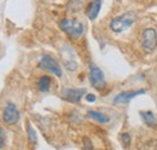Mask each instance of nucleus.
<instances>
[{
  "mask_svg": "<svg viewBox=\"0 0 157 150\" xmlns=\"http://www.w3.org/2000/svg\"><path fill=\"white\" fill-rule=\"evenodd\" d=\"M134 22H136V15L133 12H126L121 16H117V17L111 19L110 29L114 33L120 34V33H123L124 30H127Z\"/></svg>",
  "mask_w": 157,
  "mask_h": 150,
  "instance_id": "nucleus-1",
  "label": "nucleus"
},
{
  "mask_svg": "<svg viewBox=\"0 0 157 150\" xmlns=\"http://www.w3.org/2000/svg\"><path fill=\"white\" fill-rule=\"evenodd\" d=\"M59 27H60V29L65 34H68L69 37L73 38V39L80 38L83 34V32H85L83 24L80 21H78V19H73V18L63 19V21L59 22Z\"/></svg>",
  "mask_w": 157,
  "mask_h": 150,
  "instance_id": "nucleus-2",
  "label": "nucleus"
},
{
  "mask_svg": "<svg viewBox=\"0 0 157 150\" xmlns=\"http://www.w3.org/2000/svg\"><path fill=\"white\" fill-rule=\"evenodd\" d=\"M141 47L146 52H152L157 47V33L152 28H146L143 32Z\"/></svg>",
  "mask_w": 157,
  "mask_h": 150,
  "instance_id": "nucleus-3",
  "label": "nucleus"
},
{
  "mask_svg": "<svg viewBox=\"0 0 157 150\" xmlns=\"http://www.w3.org/2000/svg\"><path fill=\"white\" fill-rule=\"evenodd\" d=\"M39 67L44 70H47V72L55 74L58 77L62 76V69H60L59 64L57 63V61L53 57L48 56V55L42 56V58L40 59L39 62Z\"/></svg>",
  "mask_w": 157,
  "mask_h": 150,
  "instance_id": "nucleus-4",
  "label": "nucleus"
},
{
  "mask_svg": "<svg viewBox=\"0 0 157 150\" xmlns=\"http://www.w3.org/2000/svg\"><path fill=\"white\" fill-rule=\"evenodd\" d=\"M90 81H91V85L97 90H100L105 86L104 73L101 72L100 68H98L94 64L90 65Z\"/></svg>",
  "mask_w": 157,
  "mask_h": 150,
  "instance_id": "nucleus-5",
  "label": "nucleus"
},
{
  "mask_svg": "<svg viewBox=\"0 0 157 150\" xmlns=\"http://www.w3.org/2000/svg\"><path fill=\"white\" fill-rule=\"evenodd\" d=\"M18 119H20V112H18L17 107L13 103L9 102L6 104V107H5V109H4V112H2L4 122L6 125H13V124H16L18 121Z\"/></svg>",
  "mask_w": 157,
  "mask_h": 150,
  "instance_id": "nucleus-6",
  "label": "nucleus"
},
{
  "mask_svg": "<svg viewBox=\"0 0 157 150\" xmlns=\"http://www.w3.org/2000/svg\"><path fill=\"white\" fill-rule=\"evenodd\" d=\"M85 92H86L85 89H67L63 91L62 97H63V99H65L70 103H78Z\"/></svg>",
  "mask_w": 157,
  "mask_h": 150,
  "instance_id": "nucleus-7",
  "label": "nucleus"
},
{
  "mask_svg": "<svg viewBox=\"0 0 157 150\" xmlns=\"http://www.w3.org/2000/svg\"><path fill=\"white\" fill-rule=\"evenodd\" d=\"M143 93H145V90H134V91L121 92L114 98V103L115 104H127L132 98H134V97Z\"/></svg>",
  "mask_w": 157,
  "mask_h": 150,
  "instance_id": "nucleus-8",
  "label": "nucleus"
},
{
  "mask_svg": "<svg viewBox=\"0 0 157 150\" xmlns=\"http://www.w3.org/2000/svg\"><path fill=\"white\" fill-rule=\"evenodd\" d=\"M100 7H101V0H92L91 4L88 5L87 10H86V15L87 17L93 21V19L97 18L99 11H100Z\"/></svg>",
  "mask_w": 157,
  "mask_h": 150,
  "instance_id": "nucleus-9",
  "label": "nucleus"
},
{
  "mask_svg": "<svg viewBox=\"0 0 157 150\" xmlns=\"http://www.w3.org/2000/svg\"><path fill=\"white\" fill-rule=\"evenodd\" d=\"M36 85H38V89H39L41 92H48L50 91V87H51V77L47 76V75L41 76L39 80H38Z\"/></svg>",
  "mask_w": 157,
  "mask_h": 150,
  "instance_id": "nucleus-10",
  "label": "nucleus"
},
{
  "mask_svg": "<svg viewBox=\"0 0 157 150\" xmlns=\"http://www.w3.org/2000/svg\"><path fill=\"white\" fill-rule=\"evenodd\" d=\"M140 116L143 117L144 122H145L147 126H150V127H155V126L157 125V120L152 112H140Z\"/></svg>",
  "mask_w": 157,
  "mask_h": 150,
  "instance_id": "nucleus-11",
  "label": "nucleus"
},
{
  "mask_svg": "<svg viewBox=\"0 0 157 150\" xmlns=\"http://www.w3.org/2000/svg\"><path fill=\"white\" fill-rule=\"evenodd\" d=\"M88 116L93 120H96L97 122H100V124H108L109 122V116H106L105 114L100 112H96V110H90L88 112Z\"/></svg>",
  "mask_w": 157,
  "mask_h": 150,
  "instance_id": "nucleus-12",
  "label": "nucleus"
},
{
  "mask_svg": "<svg viewBox=\"0 0 157 150\" xmlns=\"http://www.w3.org/2000/svg\"><path fill=\"white\" fill-rule=\"evenodd\" d=\"M27 132H28L29 142H30V143H36V140H38L36 133H35V131H34V128L30 126V124H29V122H27Z\"/></svg>",
  "mask_w": 157,
  "mask_h": 150,
  "instance_id": "nucleus-13",
  "label": "nucleus"
},
{
  "mask_svg": "<svg viewBox=\"0 0 157 150\" xmlns=\"http://www.w3.org/2000/svg\"><path fill=\"white\" fill-rule=\"evenodd\" d=\"M83 149L85 150H96L93 148V145H92V143H91V140L88 139V138H85V142H83Z\"/></svg>",
  "mask_w": 157,
  "mask_h": 150,
  "instance_id": "nucleus-14",
  "label": "nucleus"
},
{
  "mask_svg": "<svg viewBox=\"0 0 157 150\" xmlns=\"http://www.w3.org/2000/svg\"><path fill=\"white\" fill-rule=\"evenodd\" d=\"M5 144V132L2 128H0V149L4 147Z\"/></svg>",
  "mask_w": 157,
  "mask_h": 150,
  "instance_id": "nucleus-15",
  "label": "nucleus"
},
{
  "mask_svg": "<svg viewBox=\"0 0 157 150\" xmlns=\"http://www.w3.org/2000/svg\"><path fill=\"white\" fill-rule=\"evenodd\" d=\"M121 138H122V142H123L124 144H128V143L131 142V137H129V134H128V133H123Z\"/></svg>",
  "mask_w": 157,
  "mask_h": 150,
  "instance_id": "nucleus-16",
  "label": "nucleus"
},
{
  "mask_svg": "<svg viewBox=\"0 0 157 150\" xmlns=\"http://www.w3.org/2000/svg\"><path fill=\"white\" fill-rule=\"evenodd\" d=\"M86 101H87V102H91V103H93V102L96 101V96H94V94H92V93L86 94Z\"/></svg>",
  "mask_w": 157,
  "mask_h": 150,
  "instance_id": "nucleus-17",
  "label": "nucleus"
}]
</instances>
